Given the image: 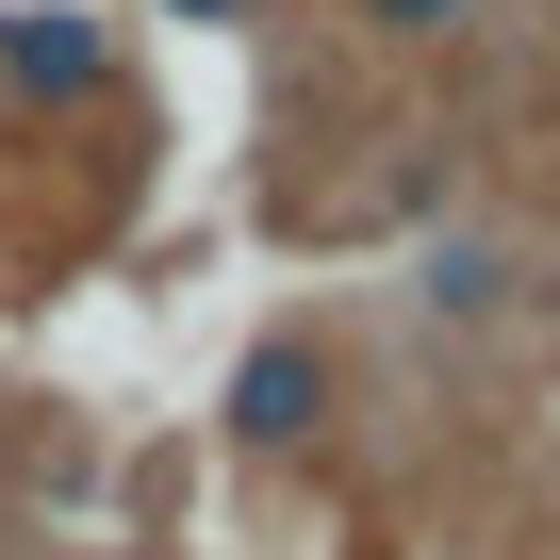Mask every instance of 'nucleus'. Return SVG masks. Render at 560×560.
<instances>
[{"label": "nucleus", "mask_w": 560, "mask_h": 560, "mask_svg": "<svg viewBox=\"0 0 560 560\" xmlns=\"http://www.w3.org/2000/svg\"><path fill=\"white\" fill-rule=\"evenodd\" d=\"M494 280H511V264H494L478 231H462V247H429V298H445V314H494Z\"/></svg>", "instance_id": "3"}, {"label": "nucleus", "mask_w": 560, "mask_h": 560, "mask_svg": "<svg viewBox=\"0 0 560 560\" xmlns=\"http://www.w3.org/2000/svg\"><path fill=\"white\" fill-rule=\"evenodd\" d=\"M298 396H314V380H298V347H264V363H247V396H231V429H247V445H280V429H298Z\"/></svg>", "instance_id": "2"}, {"label": "nucleus", "mask_w": 560, "mask_h": 560, "mask_svg": "<svg viewBox=\"0 0 560 560\" xmlns=\"http://www.w3.org/2000/svg\"><path fill=\"white\" fill-rule=\"evenodd\" d=\"M363 18H380V34H462L478 0H363Z\"/></svg>", "instance_id": "4"}, {"label": "nucleus", "mask_w": 560, "mask_h": 560, "mask_svg": "<svg viewBox=\"0 0 560 560\" xmlns=\"http://www.w3.org/2000/svg\"><path fill=\"white\" fill-rule=\"evenodd\" d=\"M165 18H247V0H165Z\"/></svg>", "instance_id": "5"}, {"label": "nucleus", "mask_w": 560, "mask_h": 560, "mask_svg": "<svg viewBox=\"0 0 560 560\" xmlns=\"http://www.w3.org/2000/svg\"><path fill=\"white\" fill-rule=\"evenodd\" d=\"M0 67L18 83H100V34L83 18H0Z\"/></svg>", "instance_id": "1"}]
</instances>
